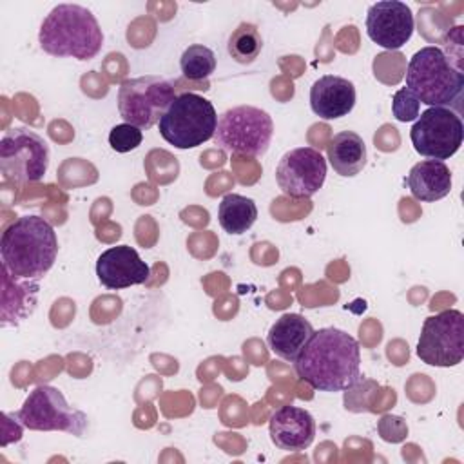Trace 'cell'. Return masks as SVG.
<instances>
[{"label":"cell","instance_id":"1","mask_svg":"<svg viewBox=\"0 0 464 464\" xmlns=\"http://www.w3.org/2000/svg\"><path fill=\"white\" fill-rule=\"evenodd\" d=\"M301 381L319 392H343L361 381V348L344 330L328 326L314 335L294 361Z\"/></svg>","mask_w":464,"mask_h":464},{"label":"cell","instance_id":"2","mask_svg":"<svg viewBox=\"0 0 464 464\" xmlns=\"http://www.w3.org/2000/svg\"><path fill=\"white\" fill-rule=\"evenodd\" d=\"M0 256L2 266L13 276L42 279L58 256L56 232L42 216H20L2 232Z\"/></svg>","mask_w":464,"mask_h":464},{"label":"cell","instance_id":"12","mask_svg":"<svg viewBox=\"0 0 464 464\" xmlns=\"http://www.w3.org/2000/svg\"><path fill=\"white\" fill-rule=\"evenodd\" d=\"M326 178V160L314 147H297L283 154L276 167V181L283 194L303 199L319 192Z\"/></svg>","mask_w":464,"mask_h":464},{"label":"cell","instance_id":"11","mask_svg":"<svg viewBox=\"0 0 464 464\" xmlns=\"http://www.w3.org/2000/svg\"><path fill=\"white\" fill-rule=\"evenodd\" d=\"M410 140L420 156L450 160L462 145L464 125L451 107H428L415 120Z\"/></svg>","mask_w":464,"mask_h":464},{"label":"cell","instance_id":"18","mask_svg":"<svg viewBox=\"0 0 464 464\" xmlns=\"http://www.w3.org/2000/svg\"><path fill=\"white\" fill-rule=\"evenodd\" d=\"M314 335V326L308 319L299 314H283L270 326L266 343L268 348L281 359L294 362L310 337Z\"/></svg>","mask_w":464,"mask_h":464},{"label":"cell","instance_id":"15","mask_svg":"<svg viewBox=\"0 0 464 464\" xmlns=\"http://www.w3.org/2000/svg\"><path fill=\"white\" fill-rule=\"evenodd\" d=\"M270 439L283 451H303L315 437V420L310 411L299 406H281L268 420Z\"/></svg>","mask_w":464,"mask_h":464},{"label":"cell","instance_id":"16","mask_svg":"<svg viewBox=\"0 0 464 464\" xmlns=\"http://www.w3.org/2000/svg\"><path fill=\"white\" fill-rule=\"evenodd\" d=\"M355 85L343 76L324 74L310 87V107L323 120H337L352 112Z\"/></svg>","mask_w":464,"mask_h":464},{"label":"cell","instance_id":"22","mask_svg":"<svg viewBox=\"0 0 464 464\" xmlns=\"http://www.w3.org/2000/svg\"><path fill=\"white\" fill-rule=\"evenodd\" d=\"M227 49H228V54L237 63H243V65L252 63L263 49V38H261L259 29L250 22L239 24L232 31V34L228 38V44H227Z\"/></svg>","mask_w":464,"mask_h":464},{"label":"cell","instance_id":"8","mask_svg":"<svg viewBox=\"0 0 464 464\" xmlns=\"http://www.w3.org/2000/svg\"><path fill=\"white\" fill-rule=\"evenodd\" d=\"M174 100V85L154 74L127 78L118 89L120 116L141 130L156 125Z\"/></svg>","mask_w":464,"mask_h":464},{"label":"cell","instance_id":"10","mask_svg":"<svg viewBox=\"0 0 464 464\" xmlns=\"http://www.w3.org/2000/svg\"><path fill=\"white\" fill-rule=\"evenodd\" d=\"M417 357L439 368H450L464 359V314L442 310L422 323L417 343Z\"/></svg>","mask_w":464,"mask_h":464},{"label":"cell","instance_id":"19","mask_svg":"<svg viewBox=\"0 0 464 464\" xmlns=\"http://www.w3.org/2000/svg\"><path fill=\"white\" fill-rule=\"evenodd\" d=\"M408 187L419 201H439L451 190V172L444 161L422 160L410 169Z\"/></svg>","mask_w":464,"mask_h":464},{"label":"cell","instance_id":"6","mask_svg":"<svg viewBox=\"0 0 464 464\" xmlns=\"http://www.w3.org/2000/svg\"><path fill=\"white\" fill-rule=\"evenodd\" d=\"M274 136V121L270 114L259 107L237 105L218 116L214 143L239 156H263Z\"/></svg>","mask_w":464,"mask_h":464},{"label":"cell","instance_id":"17","mask_svg":"<svg viewBox=\"0 0 464 464\" xmlns=\"http://www.w3.org/2000/svg\"><path fill=\"white\" fill-rule=\"evenodd\" d=\"M38 279H24L13 276L2 266V301L0 317L4 326H18L27 319L38 303Z\"/></svg>","mask_w":464,"mask_h":464},{"label":"cell","instance_id":"4","mask_svg":"<svg viewBox=\"0 0 464 464\" xmlns=\"http://www.w3.org/2000/svg\"><path fill=\"white\" fill-rule=\"evenodd\" d=\"M406 89L430 107H450L462 96L464 72L440 47L419 49L406 67Z\"/></svg>","mask_w":464,"mask_h":464},{"label":"cell","instance_id":"20","mask_svg":"<svg viewBox=\"0 0 464 464\" xmlns=\"http://www.w3.org/2000/svg\"><path fill=\"white\" fill-rule=\"evenodd\" d=\"M326 152L332 169L343 178L357 176L368 160L364 140L353 130L337 132L330 140Z\"/></svg>","mask_w":464,"mask_h":464},{"label":"cell","instance_id":"26","mask_svg":"<svg viewBox=\"0 0 464 464\" xmlns=\"http://www.w3.org/2000/svg\"><path fill=\"white\" fill-rule=\"evenodd\" d=\"M377 431L386 442H402L408 435V426L404 419L397 415H384L377 424Z\"/></svg>","mask_w":464,"mask_h":464},{"label":"cell","instance_id":"23","mask_svg":"<svg viewBox=\"0 0 464 464\" xmlns=\"http://www.w3.org/2000/svg\"><path fill=\"white\" fill-rule=\"evenodd\" d=\"M179 67L185 78L192 82H203L216 71V54L207 45H188L179 58Z\"/></svg>","mask_w":464,"mask_h":464},{"label":"cell","instance_id":"9","mask_svg":"<svg viewBox=\"0 0 464 464\" xmlns=\"http://www.w3.org/2000/svg\"><path fill=\"white\" fill-rule=\"evenodd\" d=\"M49 167V145L31 129L14 127L0 140V172L14 183L40 181Z\"/></svg>","mask_w":464,"mask_h":464},{"label":"cell","instance_id":"14","mask_svg":"<svg viewBox=\"0 0 464 464\" xmlns=\"http://www.w3.org/2000/svg\"><path fill=\"white\" fill-rule=\"evenodd\" d=\"M96 276L105 288L121 290L143 285L150 276V268L132 246L118 245L102 252L96 261Z\"/></svg>","mask_w":464,"mask_h":464},{"label":"cell","instance_id":"3","mask_svg":"<svg viewBox=\"0 0 464 464\" xmlns=\"http://www.w3.org/2000/svg\"><path fill=\"white\" fill-rule=\"evenodd\" d=\"M38 42L51 56L91 60L103 45V33L96 16L87 7L58 4L44 18Z\"/></svg>","mask_w":464,"mask_h":464},{"label":"cell","instance_id":"7","mask_svg":"<svg viewBox=\"0 0 464 464\" xmlns=\"http://www.w3.org/2000/svg\"><path fill=\"white\" fill-rule=\"evenodd\" d=\"M7 415L33 431H65L82 437L87 428V415L72 408L58 388L47 384L36 386L22 408Z\"/></svg>","mask_w":464,"mask_h":464},{"label":"cell","instance_id":"21","mask_svg":"<svg viewBox=\"0 0 464 464\" xmlns=\"http://www.w3.org/2000/svg\"><path fill=\"white\" fill-rule=\"evenodd\" d=\"M257 219V207L254 199L241 194H227L218 207V221L228 234H245Z\"/></svg>","mask_w":464,"mask_h":464},{"label":"cell","instance_id":"13","mask_svg":"<svg viewBox=\"0 0 464 464\" xmlns=\"http://www.w3.org/2000/svg\"><path fill=\"white\" fill-rule=\"evenodd\" d=\"M415 20L411 9L399 0H381L368 7L366 34L377 45L395 51L413 34Z\"/></svg>","mask_w":464,"mask_h":464},{"label":"cell","instance_id":"5","mask_svg":"<svg viewBox=\"0 0 464 464\" xmlns=\"http://www.w3.org/2000/svg\"><path fill=\"white\" fill-rule=\"evenodd\" d=\"M218 112L207 98L181 92L158 121L161 138L176 149H194L214 138Z\"/></svg>","mask_w":464,"mask_h":464},{"label":"cell","instance_id":"25","mask_svg":"<svg viewBox=\"0 0 464 464\" xmlns=\"http://www.w3.org/2000/svg\"><path fill=\"white\" fill-rule=\"evenodd\" d=\"M392 112L399 121H415L420 114V102L406 87H402L393 94Z\"/></svg>","mask_w":464,"mask_h":464},{"label":"cell","instance_id":"24","mask_svg":"<svg viewBox=\"0 0 464 464\" xmlns=\"http://www.w3.org/2000/svg\"><path fill=\"white\" fill-rule=\"evenodd\" d=\"M141 140H143L141 129H138L130 123L114 125L109 132V145L116 152H130L141 145Z\"/></svg>","mask_w":464,"mask_h":464}]
</instances>
